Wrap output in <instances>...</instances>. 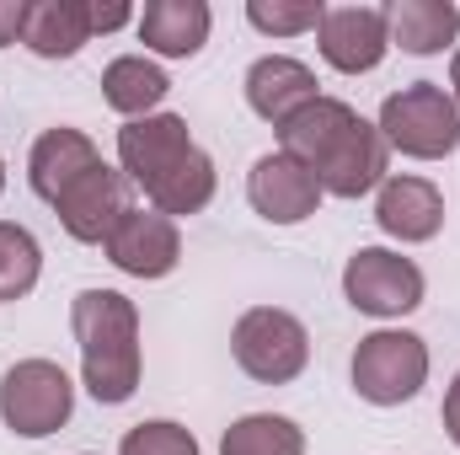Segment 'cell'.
Masks as SVG:
<instances>
[{"instance_id": "cell-1", "label": "cell", "mask_w": 460, "mask_h": 455, "mask_svg": "<svg viewBox=\"0 0 460 455\" xmlns=\"http://www.w3.org/2000/svg\"><path fill=\"white\" fill-rule=\"evenodd\" d=\"M70 327L81 343V375L97 402H128L139 386V311L118 290H81L70 306Z\"/></svg>"}, {"instance_id": "cell-2", "label": "cell", "mask_w": 460, "mask_h": 455, "mask_svg": "<svg viewBox=\"0 0 460 455\" xmlns=\"http://www.w3.org/2000/svg\"><path fill=\"white\" fill-rule=\"evenodd\" d=\"M380 139L385 150H402L412 161H439L460 145V108L434 81H412L385 97L380 108Z\"/></svg>"}, {"instance_id": "cell-3", "label": "cell", "mask_w": 460, "mask_h": 455, "mask_svg": "<svg viewBox=\"0 0 460 455\" xmlns=\"http://www.w3.org/2000/svg\"><path fill=\"white\" fill-rule=\"evenodd\" d=\"M70 407H75V386L54 359H22L0 380V418L22 440H43V434L65 429Z\"/></svg>"}, {"instance_id": "cell-4", "label": "cell", "mask_w": 460, "mask_h": 455, "mask_svg": "<svg viewBox=\"0 0 460 455\" xmlns=\"http://www.w3.org/2000/svg\"><path fill=\"white\" fill-rule=\"evenodd\" d=\"M230 353H235V364H241L252 380L284 386V380H295V375L305 370V359H311V333L300 327V317H289V311H279V306H257V311H246V317L235 322Z\"/></svg>"}, {"instance_id": "cell-5", "label": "cell", "mask_w": 460, "mask_h": 455, "mask_svg": "<svg viewBox=\"0 0 460 455\" xmlns=\"http://www.w3.org/2000/svg\"><path fill=\"white\" fill-rule=\"evenodd\" d=\"M429 380V348L412 333H369L353 353V391L375 407H402Z\"/></svg>"}, {"instance_id": "cell-6", "label": "cell", "mask_w": 460, "mask_h": 455, "mask_svg": "<svg viewBox=\"0 0 460 455\" xmlns=\"http://www.w3.org/2000/svg\"><path fill=\"white\" fill-rule=\"evenodd\" d=\"M343 295L364 317H407L423 306V268L385 246H358L343 268Z\"/></svg>"}, {"instance_id": "cell-7", "label": "cell", "mask_w": 460, "mask_h": 455, "mask_svg": "<svg viewBox=\"0 0 460 455\" xmlns=\"http://www.w3.org/2000/svg\"><path fill=\"white\" fill-rule=\"evenodd\" d=\"M193 156V134L177 113H150V118H128L118 129V161L123 177L139 183L145 193H155L182 161Z\"/></svg>"}, {"instance_id": "cell-8", "label": "cell", "mask_w": 460, "mask_h": 455, "mask_svg": "<svg viewBox=\"0 0 460 455\" xmlns=\"http://www.w3.org/2000/svg\"><path fill=\"white\" fill-rule=\"evenodd\" d=\"M246 199H252V210L262 215V220H273V226H300V220H311L316 215V204H322V183H316V172L311 166H300L295 156H262L257 166H252V177H246Z\"/></svg>"}, {"instance_id": "cell-9", "label": "cell", "mask_w": 460, "mask_h": 455, "mask_svg": "<svg viewBox=\"0 0 460 455\" xmlns=\"http://www.w3.org/2000/svg\"><path fill=\"white\" fill-rule=\"evenodd\" d=\"M102 246H108V257L118 268L134 273V279H166L177 268V257H182L177 220H166L155 210H128Z\"/></svg>"}, {"instance_id": "cell-10", "label": "cell", "mask_w": 460, "mask_h": 455, "mask_svg": "<svg viewBox=\"0 0 460 455\" xmlns=\"http://www.w3.org/2000/svg\"><path fill=\"white\" fill-rule=\"evenodd\" d=\"M322 59L343 76H364L385 59L391 49V27H385V11L380 5H338L322 16Z\"/></svg>"}, {"instance_id": "cell-11", "label": "cell", "mask_w": 460, "mask_h": 455, "mask_svg": "<svg viewBox=\"0 0 460 455\" xmlns=\"http://www.w3.org/2000/svg\"><path fill=\"white\" fill-rule=\"evenodd\" d=\"M54 210H59V226L70 230L75 241H108L113 226L134 210V204H128V177L102 161V166H92Z\"/></svg>"}, {"instance_id": "cell-12", "label": "cell", "mask_w": 460, "mask_h": 455, "mask_svg": "<svg viewBox=\"0 0 460 455\" xmlns=\"http://www.w3.org/2000/svg\"><path fill=\"white\" fill-rule=\"evenodd\" d=\"M92 166H102V156L81 129H49V134H38L32 156H27V183L43 204H59Z\"/></svg>"}, {"instance_id": "cell-13", "label": "cell", "mask_w": 460, "mask_h": 455, "mask_svg": "<svg viewBox=\"0 0 460 455\" xmlns=\"http://www.w3.org/2000/svg\"><path fill=\"white\" fill-rule=\"evenodd\" d=\"M316 183H322V193H338V199H358V193L380 188L385 183V139H380V129L358 118L332 145V156L316 166Z\"/></svg>"}, {"instance_id": "cell-14", "label": "cell", "mask_w": 460, "mask_h": 455, "mask_svg": "<svg viewBox=\"0 0 460 455\" xmlns=\"http://www.w3.org/2000/svg\"><path fill=\"white\" fill-rule=\"evenodd\" d=\"M246 103H252L257 118L284 129L300 108L316 103V76H311V65H300L289 54H268V59H257L246 70Z\"/></svg>"}, {"instance_id": "cell-15", "label": "cell", "mask_w": 460, "mask_h": 455, "mask_svg": "<svg viewBox=\"0 0 460 455\" xmlns=\"http://www.w3.org/2000/svg\"><path fill=\"white\" fill-rule=\"evenodd\" d=\"M375 220L396 241H434L445 226V199L423 177H385L375 199Z\"/></svg>"}, {"instance_id": "cell-16", "label": "cell", "mask_w": 460, "mask_h": 455, "mask_svg": "<svg viewBox=\"0 0 460 455\" xmlns=\"http://www.w3.org/2000/svg\"><path fill=\"white\" fill-rule=\"evenodd\" d=\"M209 22H215V11L204 0H150L139 16V38H145V49H155L166 59H193L209 43Z\"/></svg>"}, {"instance_id": "cell-17", "label": "cell", "mask_w": 460, "mask_h": 455, "mask_svg": "<svg viewBox=\"0 0 460 455\" xmlns=\"http://www.w3.org/2000/svg\"><path fill=\"white\" fill-rule=\"evenodd\" d=\"M353 123H358V113H353L348 103H338V97H316L311 108H300V113L279 129V150L316 172V166L332 156V145L343 139Z\"/></svg>"}, {"instance_id": "cell-18", "label": "cell", "mask_w": 460, "mask_h": 455, "mask_svg": "<svg viewBox=\"0 0 460 455\" xmlns=\"http://www.w3.org/2000/svg\"><path fill=\"white\" fill-rule=\"evenodd\" d=\"M92 38V5L86 0H32L27 5V32L22 43L38 59H70Z\"/></svg>"}, {"instance_id": "cell-19", "label": "cell", "mask_w": 460, "mask_h": 455, "mask_svg": "<svg viewBox=\"0 0 460 455\" xmlns=\"http://www.w3.org/2000/svg\"><path fill=\"white\" fill-rule=\"evenodd\" d=\"M391 43L407 54H439L445 43H456L460 32V11L450 0H396L385 11Z\"/></svg>"}, {"instance_id": "cell-20", "label": "cell", "mask_w": 460, "mask_h": 455, "mask_svg": "<svg viewBox=\"0 0 460 455\" xmlns=\"http://www.w3.org/2000/svg\"><path fill=\"white\" fill-rule=\"evenodd\" d=\"M172 92V81L161 76V65H150L145 54H123L102 70V97L123 118H150V108Z\"/></svg>"}, {"instance_id": "cell-21", "label": "cell", "mask_w": 460, "mask_h": 455, "mask_svg": "<svg viewBox=\"0 0 460 455\" xmlns=\"http://www.w3.org/2000/svg\"><path fill=\"white\" fill-rule=\"evenodd\" d=\"M220 455H305V429L279 413H252L226 429Z\"/></svg>"}, {"instance_id": "cell-22", "label": "cell", "mask_w": 460, "mask_h": 455, "mask_svg": "<svg viewBox=\"0 0 460 455\" xmlns=\"http://www.w3.org/2000/svg\"><path fill=\"white\" fill-rule=\"evenodd\" d=\"M209 199H215V161H209L199 145H193V156H188V161H182V166L150 193L155 215H166V220H172V215H199Z\"/></svg>"}, {"instance_id": "cell-23", "label": "cell", "mask_w": 460, "mask_h": 455, "mask_svg": "<svg viewBox=\"0 0 460 455\" xmlns=\"http://www.w3.org/2000/svg\"><path fill=\"white\" fill-rule=\"evenodd\" d=\"M38 268H43V252H38L32 230H22V226H11V220H0V306H5V300H22V295H32V284H38Z\"/></svg>"}, {"instance_id": "cell-24", "label": "cell", "mask_w": 460, "mask_h": 455, "mask_svg": "<svg viewBox=\"0 0 460 455\" xmlns=\"http://www.w3.org/2000/svg\"><path fill=\"white\" fill-rule=\"evenodd\" d=\"M327 16L322 0H246V22L268 38H295V32H316Z\"/></svg>"}, {"instance_id": "cell-25", "label": "cell", "mask_w": 460, "mask_h": 455, "mask_svg": "<svg viewBox=\"0 0 460 455\" xmlns=\"http://www.w3.org/2000/svg\"><path fill=\"white\" fill-rule=\"evenodd\" d=\"M123 455H199V440L172 418H150L123 434Z\"/></svg>"}, {"instance_id": "cell-26", "label": "cell", "mask_w": 460, "mask_h": 455, "mask_svg": "<svg viewBox=\"0 0 460 455\" xmlns=\"http://www.w3.org/2000/svg\"><path fill=\"white\" fill-rule=\"evenodd\" d=\"M27 32V0H0V49Z\"/></svg>"}, {"instance_id": "cell-27", "label": "cell", "mask_w": 460, "mask_h": 455, "mask_svg": "<svg viewBox=\"0 0 460 455\" xmlns=\"http://www.w3.org/2000/svg\"><path fill=\"white\" fill-rule=\"evenodd\" d=\"M134 11L123 5V0H108V5H92V32H113V27H123Z\"/></svg>"}, {"instance_id": "cell-28", "label": "cell", "mask_w": 460, "mask_h": 455, "mask_svg": "<svg viewBox=\"0 0 460 455\" xmlns=\"http://www.w3.org/2000/svg\"><path fill=\"white\" fill-rule=\"evenodd\" d=\"M445 434L460 445V375L450 380V391H445Z\"/></svg>"}, {"instance_id": "cell-29", "label": "cell", "mask_w": 460, "mask_h": 455, "mask_svg": "<svg viewBox=\"0 0 460 455\" xmlns=\"http://www.w3.org/2000/svg\"><path fill=\"white\" fill-rule=\"evenodd\" d=\"M450 97H456V108H460V49H456V65H450Z\"/></svg>"}, {"instance_id": "cell-30", "label": "cell", "mask_w": 460, "mask_h": 455, "mask_svg": "<svg viewBox=\"0 0 460 455\" xmlns=\"http://www.w3.org/2000/svg\"><path fill=\"white\" fill-rule=\"evenodd\" d=\"M0 193H5V161H0Z\"/></svg>"}]
</instances>
